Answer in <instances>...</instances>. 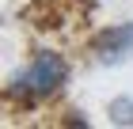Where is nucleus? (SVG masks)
<instances>
[{"label":"nucleus","mask_w":133,"mask_h":129,"mask_svg":"<svg viewBox=\"0 0 133 129\" xmlns=\"http://www.w3.org/2000/svg\"><path fill=\"white\" fill-rule=\"evenodd\" d=\"M133 50V23H118V27H107L91 38V53L99 61H122Z\"/></svg>","instance_id":"nucleus-2"},{"label":"nucleus","mask_w":133,"mask_h":129,"mask_svg":"<svg viewBox=\"0 0 133 129\" xmlns=\"http://www.w3.org/2000/svg\"><path fill=\"white\" fill-rule=\"evenodd\" d=\"M107 114L114 125H133V99H110Z\"/></svg>","instance_id":"nucleus-3"},{"label":"nucleus","mask_w":133,"mask_h":129,"mask_svg":"<svg viewBox=\"0 0 133 129\" xmlns=\"http://www.w3.org/2000/svg\"><path fill=\"white\" fill-rule=\"evenodd\" d=\"M65 80H69V61L53 50H38L19 76H11L8 95L15 103H23V106H38V103L53 99L65 87Z\"/></svg>","instance_id":"nucleus-1"}]
</instances>
